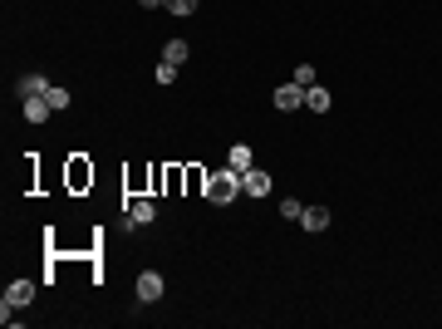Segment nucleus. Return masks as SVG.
Here are the masks:
<instances>
[{"mask_svg":"<svg viewBox=\"0 0 442 329\" xmlns=\"http://www.w3.org/2000/svg\"><path fill=\"white\" fill-rule=\"evenodd\" d=\"M241 197V177L227 168V172H216V177H206V202L211 206H231Z\"/></svg>","mask_w":442,"mask_h":329,"instance_id":"1","label":"nucleus"},{"mask_svg":"<svg viewBox=\"0 0 442 329\" xmlns=\"http://www.w3.org/2000/svg\"><path fill=\"white\" fill-rule=\"evenodd\" d=\"M30 300H35V281H10V285H6V300H0V305H6V314H10V310H25Z\"/></svg>","mask_w":442,"mask_h":329,"instance_id":"2","label":"nucleus"},{"mask_svg":"<svg viewBox=\"0 0 442 329\" xmlns=\"http://www.w3.org/2000/svg\"><path fill=\"white\" fill-rule=\"evenodd\" d=\"M275 108H281V114H295V108H305V89L290 79V84H281L275 89Z\"/></svg>","mask_w":442,"mask_h":329,"instance_id":"3","label":"nucleus"},{"mask_svg":"<svg viewBox=\"0 0 442 329\" xmlns=\"http://www.w3.org/2000/svg\"><path fill=\"white\" fill-rule=\"evenodd\" d=\"M152 222H157V206L148 197H133L128 202V226H152Z\"/></svg>","mask_w":442,"mask_h":329,"instance_id":"4","label":"nucleus"},{"mask_svg":"<svg viewBox=\"0 0 442 329\" xmlns=\"http://www.w3.org/2000/svg\"><path fill=\"white\" fill-rule=\"evenodd\" d=\"M227 168H231V172H236V177H246V172H251V168H256V152H251V148H246V143H236V148H231V152H227Z\"/></svg>","mask_w":442,"mask_h":329,"instance_id":"5","label":"nucleus"},{"mask_svg":"<svg viewBox=\"0 0 442 329\" xmlns=\"http://www.w3.org/2000/svg\"><path fill=\"white\" fill-rule=\"evenodd\" d=\"M138 300L143 305L162 300V276H157V270H143V276H138Z\"/></svg>","mask_w":442,"mask_h":329,"instance_id":"6","label":"nucleus"},{"mask_svg":"<svg viewBox=\"0 0 442 329\" xmlns=\"http://www.w3.org/2000/svg\"><path fill=\"white\" fill-rule=\"evenodd\" d=\"M241 192H246V197H270V172L251 168V172L241 177Z\"/></svg>","mask_w":442,"mask_h":329,"instance_id":"7","label":"nucleus"},{"mask_svg":"<svg viewBox=\"0 0 442 329\" xmlns=\"http://www.w3.org/2000/svg\"><path fill=\"white\" fill-rule=\"evenodd\" d=\"M305 108H310V114H329V108H335V98H329V89L310 84V89H305Z\"/></svg>","mask_w":442,"mask_h":329,"instance_id":"8","label":"nucleus"},{"mask_svg":"<svg viewBox=\"0 0 442 329\" xmlns=\"http://www.w3.org/2000/svg\"><path fill=\"white\" fill-rule=\"evenodd\" d=\"M49 114H54V108H49V98H44V94H35V98H25V118H30V123H44Z\"/></svg>","mask_w":442,"mask_h":329,"instance_id":"9","label":"nucleus"},{"mask_svg":"<svg viewBox=\"0 0 442 329\" xmlns=\"http://www.w3.org/2000/svg\"><path fill=\"white\" fill-rule=\"evenodd\" d=\"M300 226H305V231H329V211H324V206H305Z\"/></svg>","mask_w":442,"mask_h":329,"instance_id":"10","label":"nucleus"},{"mask_svg":"<svg viewBox=\"0 0 442 329\" xmlns=\"http://www.w3.org/2000/svg\"><path fill=\"white\" fill-rule=\"evenodd\" d=\"M35 94H49V79L44 74H25L20 79V98H35Z\"/></svg>","mask_w":442,"mask_h":329,"instance_id":"11","label":"nucleus"},{"mask_svg":"<svg viewBox=\"0 0 442 329\" xmlns=\"http://www.w3.org/2000/svg\"><path fill=\"white\" fill-rule=\"evenodd\" d=\"M281 216H285V222H300V216H305V202H300V197H281Z\"/></svg>","mask_w":442,"mask_h":329,"instance_id":"12","label":"nucleus"},{"mask_svg":"<svg viewBox=\"0 0 442 329\" xmlns=\"http://www.w3.org/2000/svg\"><path fill=\"white\" fill-rule=\"evenodd\" d=\"M162 60H168V64H182V60H187V39H168V49H162Z\"/></svg>","mask_w":442,"mask_h":329,"instance_id":"13","label":"nucleus"},{"mask_svg":"<svg viewBox=\"0 0 442 329\" xmlns=\"http://www.w3.org/2000/svg\"><path fill=\"white\" fill-rule=\"evenodd\" d=\"M44 98H49L54 114H60V108H69V98H74V94H69V89H60V84H49V94H44Z\"/></svg>","mask_w":442,"mask_h":329,"instance_id":"14","label":"nucleus"},{"mask_svg":"<svg viewBox=\"0 0 442 329\" xmlns=\"http://www.w3.org/2000/svg\"><path fill=\"white\" fill-rule=\"evenodd\" d=\"M152 79H157V84H162V89H168V84H177V64H168V60H162V64H157V74H152Z\"/></svg>","mask_w":442,"mask_h":329,"instance_id":"15","label":"nucleus"},{"mask_svg":"<svg viewBox=\"0 0 442 329\" xmlns=\"http://www.w3.org/2000/svg\"><path fill=\"white\" fill-rule=\"evenodd\" d=\"M197 6H202V0H168L173 15H197Z\"/></svg>","mask_w":442,"mask_h":329,"instance_id":"16","label":"nucleus"},{"mask_svg":"<svg viewBox=\"0 0 442 329\" xmlns=\"http://www.w3.org/2000/svg\"><path fill=\"white\" fill-rule=\"evenodd\" d=\"M295 84L310 89V84H315V64H300V69H295Z\"/></svg>","mask_w":442,"mask_h":329,"instance_id":"17","label":"nucleus"},{"mask_svg":"<svg viewBox=\"0 0 442 329\" xmlns=\"http://www.w3.org/2000/svg\"><path fill=\"white\" fill-rule=\"evenodd\" d=\"M138 6H143V10H162V6H168V0H138Z\"/></svg>","mask_w":442,"mask_h":329,"instance_id":"18","label":"nucleus"}]
</instances>
